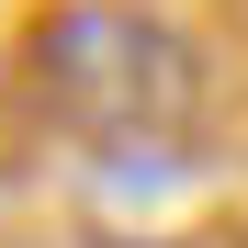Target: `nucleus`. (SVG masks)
Listing matches in <instances>:
<instances>
[{"mask_svg": "<svg viewBox=\"0 0 248 248\" xmlns=\"http://www.w3.org/2000/svg\"><path fill=\"white\" fill-rule=\"evenodd\" d=\"M23 102L79 147H170L203 113V57L136 0H57L23 34Z\"/></svg>", "mask_w": 248, "mask_h": 248, "instance_id": "nucleus-1", "label": "nucleus"}]
</instances>
